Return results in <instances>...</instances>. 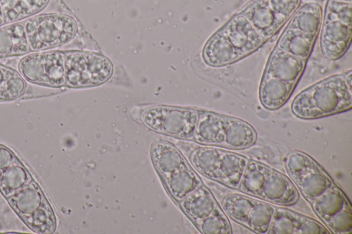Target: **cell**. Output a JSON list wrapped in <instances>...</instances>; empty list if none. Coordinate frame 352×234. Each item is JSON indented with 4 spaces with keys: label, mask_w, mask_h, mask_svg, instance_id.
Listing matches in <instances>:
<instances>
[{
    "label": "cell",
    "mask_w": 352,
    "mask_h": 234,
    "mask_svg": "<svg viewBox=\"0 0 352 234\" xmlns=\"http://www.w3.org/2000/svg\"><path fill=\"white\" fill-rule=\"evenodd\" d=\"M352 107V71L331 75L299 93L291 104L292 113L313 119L349 110Z\"/></svg>",
    "instance_id": "1"
},
{
    "label": "cell",
    "mask_w": 352,
    "mask_h": 234,
    "mask_svg": "<svg viewBox=\"0 0 352 234\" xmlns=\"http://www.w3.org/2000/svg\"><path fill=\"white\" fill-rule=\"evenodd\" d=\"M30 51L49 50L71 40L77 32L76 21L62 13L34 15L24 22Z\"/></svg>",
    "instance_id": "2"
},
{
    "label": "cell",
    "mask_w": 352,
    "mask_h": 234,
    "mask_svg": "<svg viewBox=\"0 0 352 234\" xmlns=\"http://www.w3.org/2000/svg\"><path fill=\"white\" fill-rule=\"evenodd\" d=\"M65 54V85L72 88L98 85L111 75L113 66L105 57L80 51Z\"/></svg>",
    "instance_id": "3"
},
{
    "label": "cell",
    "mask_w": 352,
    "mask_h": 234,
    "mask_svg": "<svg viewBox=\"0 0 352 234\" xmlns=\"http://www.w3.org/2000/svg\"><path fill=\"white\" fill-rule=\"evenodd\" d=\"M65 58L61 51H34L20 60L18 69L29 82L60 88L65 85Z\"/></svg>",
    "instance_id": "4"
},
{
    "label": "cell",
    "mask_w": 352,
    "mask_h": 234,
    "mask_svg": "<svg viewBox=\"0 0 352 234\" xmlns=\"http://www.w3.org/2000/svg\"><path fill=\"white\" fill-rule=\"evenodd\" d=\"M199 112L190 108L154 106L142 114V123L155 132L192 139Z\"/></svg>",
    "instance_id": "5"
},
{
    "label": "cell",
    "mask_w": 352,
    "mask_h": 234,
    "mask_svg": "<svg viewBox=\"0 0 352 234\" xmlns=\"http://www.w3.org/2000/svg\"><path fill=\"white\" fill-rule=\"evenodd\" d=\"M301 0H254L241 12L265 39H270L292 17Z\"/></svg>",
    "instance_id": "6"
},
{
    "label": "cell",
    "mask_w": 352,
    "mask_h": 234,
    "mask_svg": "<svg viewBox=\"0 0 352 234\" xmlns=\"http://www.w3.org/2000/svg\"><path fill=\"white\" fill-rule=\"evenodd\" d=\"M320 47L322 55L336 60L347 51L351 40V24L324 15L320 27Z\"/></svg>",
    "instance_id": "7"
},
{
    "label": "cell",
    "mask_w": 352,
    "mask_h": 234,
    "mask_svg": "<svg viewBox=\"0 0 352 234\" xmlns=\"http://www.w3.org/2000/svg\"><path fill=\"white\" fill-rule=\"evenodd\" d=\"M221 29L240 59L256 50L265 41L241 13L233 16Z\"/></svg>",
    "instance_id": "8"
},
{
    "label": "cell",
    "mask_w": 352,
    "mask_h": 234,
    "mask_svg": "<svg viewBox=\"0 0 352 234\" xmlns=\"http://www.w3.org/2000/svg\"><path fill=\"white\" fill-rule=\"evenodd\" d=\"M306 64V60L296 57L276 46L270 55L263 75L296 84Z\"/></svg>",
    "instance_id": "9"
},
{
    "label": "cell",
    "mask_w": 352,
    "mask_h": 234,
    "mask_svg": "<svg viewBox=\"0 0 352 234\" xmlns=\"http://www.w3.org/2000/svg\"><path fill=\"white\" fill-rule=\"evenodd\" d=\"M258 198L279 205L290 206L297 202L299 194L297 187L286 176L272 169Z\"/></svg>",
    "instance_id": "10"
},
{
    "label": "cell",
    "mask_w": 352,
    "mask_h": 234,
    "mask_svg": "<svg viewBox=\"0 0 352 234\" xmlns=\"http://www.w3.org/2000/svg\"><path fill=\"white\" fill-rule=\"evenodd\" d=\"M289 176L309 202L334 185L330 176L317 162L301 173Z\"/></svg>",
    "instance_id": "11"
},
{
    "label": "cell",
    "mask_w": 352,
    "mask_h": 234,
    "mask_svg": "<svg viewBox=\"0 0 352 234\" xmlns=\"http://www.w3.org/2000/svg\"><path fill=\"white\" fill-rule=\"evenodd\" d=\"M296 85L273 76L263 75L258 90L261 105L270 110L280 108L289 99Z\"/></svg>",
    "instance_id": "12"
},
{
    "label": "cell",
    "mask_w": 352,
    "mask_h": 234,
    "mask_svg": "<svg viewBox=\"0 0 352 234\" xmlns=\"http://www.w3.org/2000/svg\"><path fill=\"white\" fill-rule=\"evenodd\" d=\"M202 58L206 64L212 67H224L240 60L221 28L205 44Z\"/></svg>",
    "instance_id": "13"
},
{
    "label": "cell",
    "mask_w": 352,
    "mask_h": 234,
    "mask_svg": "<svg viewBox=\"0 0 352 234\" xmlns=\"http://www.w3.org/2000/svg\"><path fill=\"white\" fill-rule=\"evenodd\" d=\"M30 51L23 22L0 27V58L23 56Z\"/></svg>",
    "instance_id": "14"
},
{
    "label": "cell",
    "mask_w": 352,
    "mask_h": 234,
    "mask_svg": "<svg viewBox=\"0 0 352 234\" xmlns=\"http://www.w3.org/2000/svg\"><path fill=\"white\" fill-rule=\"evenodd\" d=\"M180 207L197 225L218 204L211 191L201 185L179 201Z\"/></svg>",
    "instance_id": "15"
},
{
    "label": "cell",
    "mask_w": 352,
    "mask_h": 234,
    "mask_svg": "<svg viewBox=\"0 0 352 234\" xmlns=\"http://www.w3.org/2000/svg\"><path fill=\"white\" fill-rule=\"evenodd\" d=\"M317 36L318 34L304 32L287 24L276 46L296 57L307 60Z\"/></svg>",
    "instance_id": "16"
},
{
    "label": "cell",
    "mask_w": 352,
    "mask_h": 234,
    "mask_svg": "<svg viewBox=\"0 0 352 234\" xmlns=\"http://www.w3.org/2000/svg\"><path fill=\"white\" fill-rule=\"evenodd\" d=\"M193 139L201 144L222 145L224 115L210 111L199 112Z\"/></svg>",
    "instance_id": "17"
},
{
    "label": "cell",
    "mask_w": 352,
    "mask_h": 234,
    "mask_svg": "<svg viewBox=\"0 0 352 234\" xmlns=\"http://www.w3.org/2000/svg\"><path fill=\"white\" fill-rule=\"evenodd\" d=\"M253 127L238 118L224 116V139L222 145L232 150H244L256 141Z\"/></svg>",
    "instance_id": "18"
},
{
    "label": "cell",
    "mask_w": 352,
    "mask_h": 234,
    "mask_svg": "<svg viewBox=\"0 0 352 234\" xmlns=\"http://www.w3.org/2000/svg\"><path fill=\"white\" fill-rule=\"evenodd\" d=\"M151 156L155 168L162 177L189 166L179 151L166 141L154 143Z\"/></svg>",
    "instance_id": "19"
},
{
    "label": "cell",
    "mask_w": 352,
    "mask_h": 234,
    "mask_svg": "<svg viewBox=\"0 0 352 234\" xmlns=\"http://www.w3.org/2000/svg\"><path fill=\"white\" fill-rule=\"evenodd\" d=\"M248 161L249 159L245 156L221 150L217 182L238 189Z\"/></svg>",
    "instance_id": "20"
},
{
    "label": "cell",
    "mask_w": 352,
    "mask_h": 234,
    "mask_svg": "<svg viewBox=\"0 0 352 234\" xmlns=\"http://www.w3.org/2000/svg\"><path fill=\"white\" fill-rule=\"evenodd\" d=\"M45 198L41 187L33 180L6 199L12 209L21 218L38 208Z\"/></svg>",
    "instance_id": "21"
},
{
    "label": "cell",
    "mask_w": 352,
    "mask_h": 234,
    "mask_svg": "<svg viewBox=\"0 0 352 234\" xmlns=\"http://www.w3.org/2000/svg\"><path fill=\"white\" fill-rule=\"evenodd\" d=\"M50 0H0L6 24L20 22L43 10Z\"/></svg>",
    "instance_id": "22"
},
{
    "label": "cell",
    "mask_w": 352,
    "mask_h": 234,
    "mask_svg": "<svg viewBox=\"0 0 352 234\" xmlns=\"http://www.w3.org/2000/svg\"><path fill=\"white\" fill-rule=\"evenodd\" d=\"M170 196L180 201L191 191L202 185L201 178L187 167L163 177Z\"/></svg>",
    "instance_id": "23"
},
{
    "label": "cell",
    "mask_w": 352,
    "mask_h": 234,
    "mask_svg": "<svg viewBox=\"0 0 352 234\" xmlns=\"http://www.w3.org/2000/svg\"><path fill=\"white\" fill-rule=\"evenodd\" d=\"M347 200L342 191L334 184L309 203L314 213L325 223L341 209Z\"/></svg>",
    "instance_id": "24"
},
{
    "label": "cell",
    "mask_w": 352,
    "mask_h": 234,
    "mask_svg": "<svg viewBox=\"0 0 352 234\" xmlns=\"http://www.w3.org/2000/svg\"><path fill=\"white\" fill-rule=\"evenodd\" d=\"M221 150L212 146H199L190 154L194 168L205 177L218 181Z\"/></svg>",
    "instance_id": "25"
},
{
    "label": "cell",
    "mask_w": 352,
    "mask_h": 234,
    "mask_svg": "<svg viewBox=\"0 0 352 234\" xmlns=\"http://www.w3.org/2000/svg\"><path fill=\"white\" fill-rule=\"evenodd\" d=\"M272 169L264 163L249 159L238 189L245 194L258 198L264 181Z\"/></svg>",
    "instance_id": "26"
},
{
    "label": "cell",
    "mask_w": 352,
    "mask_h": 234,
    "mask_svg": "<svg viewBox=\"0 0 352 234\" xmlns=\"http://www.w3.org/2000/svg\"><path fill=\"white\" fill-rule=\"evenodd\" d=\"M32 180L31 174L17 158L3 171L0 177V192L8 198Z\"/></svg>",
    "instance_id": "27"
},
{
    "label": "cell",
    "mask_w": 352,
    "mask_h": 234,
    "mask_svg": "<svg viewBox=\"0 0 352 234\" xmlns=\"http://www.w3.org/2000/svg\"><path fill=\"white\" fill-rule=\"evenodd\" d=\"M256 200L240 194H230L221 200L225 213L234 222L248 227V215Z\"/></svg>",
    "instance_id": "28"
},
{
    "label": "cell",
    "mask_w": 352,
    "mask_h": 234,
    "mask_svg": "<svg viewBox=\"0 0 352 234\" xmlns=\"http://www.w3.org/2000/svg\"><path fill=\"white\" fill-rule=\"evenodd\" d=\"M20 218L32 231L37 233L50 234L56 230L55 214L46 198L38 208Z\"/></svg>",
    "instance_id": "29"
},
{
    "label": "cell",
    "mask_w": 352,
    "mask_h": 234,
    "mask_svg": "<svg viewBox=\"0 0 352 234\" xmlns=\"http://www.w3.org/2000/svg\"><path fill=\"white\" fill-rule=\"evenodd\" d=\"M26 86V81L19 72L0 64V100H14L21 97Z\"/></svg>",
    "instance_id": "30"
},
{
    "label": "cell",
    "mask_w": 352,
    "mask_h": 234,
    "mask_svg": "<svg viewBox=\"0 0 352 234\" xmlns=\"http://www.w3.org/2000/svg\"><path fill=\"white\" fill-rule=\"evenodd\" d=\"M305 216L287 209L276 207L267 233L298 234Z\"/></svg>",
    "instance_id": "31"
},
{
    "label": "cell",
    "mask_w": 352,
    "mask_h": 234,
    "mask_svg": "<svg viewBox=\"0 0 352 234\" xmlns=\"http://www.w3.org/2000/svg\"><path fill=\"white\" fill-rule=\"evenodd\" d=\"M276 207L256 200L248 215V228L256 233H267Z\"/></svg>",
    "instance_id": "32"
},
{
    "label": "cell",
    "mask_w": 352,
    "mask_h": 234,
    "mask_svg": "<svg viewBox=\"0 0 352 234\" xmlns=\"http://www.w3.org/2000/svg\"><path fill=\"white\" fill-rule=\"evenodd\" d=\"M197 226L205 234H230L232 228L227 215L218 204Z\"/></svg>",
    "instance_id": "33"
},
{
    "label": "cell",
    "mask_w": 352,
    "mask_h": 234,
    "mask_svg": "<svg viewBox=\"0 0 352 234\" xmlns=\"http://www.w3.org/2000/svg\"><path fill=\"white\" fill-rule=\"evenodd\" d=\"M331 233L336 234L351 233L352 229V210L347 200L340 211L331 216L325 223Z\"/></svg>",
    "instance_id": "34"
},
{
    "label": "cell",
    "mask_w": 352,
    "mask_h": 234,
    "mask_svg": "<svg viewBox=\"0 0 352 234\" xmlns=\"http://www.w3.org/2000/svg\"><path fill=\"white\" fill-rule=\"evenodd\" d=\"M352 3L338 0H327L324 14L351 24Z\"/></svg>",
    "instance_id": "35"
},
{
    "label": "cell",
    "mask_w": 352,
    "mask_h": 234,
    "mask_svg": "<svg viewBox=\"0 0 352 234\" xmlns=\"http://www.w3.org/2000/svg\"><path fill=\"white\" fill-rule=\"evenodd\" d=\"M17 157L8 148L0 144V177L3 171L10 166Z\"/></svg>",
    "instance_id": "36"
},
{
    "label": "cell",
    "mask_w": 352,
    "mask_h": 234,
    "mask_svg": "<svg viewBox=\"0 0 352 234\" xmlns=\"http://www.w3.org/2000/svg\"><path fill=\"white\" fill-rule=\"evenodd\" d=\"M5 24H6L5 16H4L1 6L0 5V27Z\"/></svg>",
    "instance_id": "37"
},
{
    "label": "cell",
    "mask_w": 352,
    "mask_h": 234,
    "mask_svg": "<svg viewBox=\"0 0 352 234\" xmlns=\"http://www.w3.org/2000/svg\"><path fill=\"white\" fill-rule=\"evenodd\" d=\"M338 1H345V2L352 3V0H338Z\"/></svg>",
    "instance_id": "38"
},
{
    "label": "cell",
    "mask_w": 352,
    "mask_h": 234,
    "mask_svg": "<svg viewBox=\"0 0 352 234\" xmlns=\"http://www.w3.org/2000/svg\"><path fill=\"white\" fill-rule=\"evenodd\" d=\"M310 1H309V2H316V3H318V2H319V1H320V0H310Z\"/></svg>",
    "instance_id": "39"
}]
</instances>
